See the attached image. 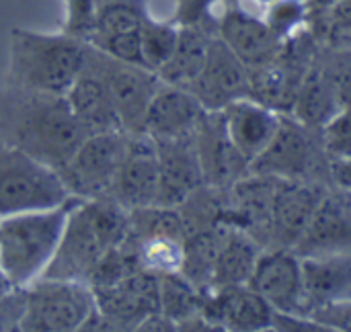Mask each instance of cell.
<instances>
[{
    "mask_svg": "<svg viewBox=\"0 0 351 332\" xmlns=\"http://www.w3.org/2000/svg\"><path fill=\"white\" fill-rule=\"evenodd\" d=\"M88 131L72 113L66 94L8 84L0 92V140L39 162L60 168Z\"/></svg>",
    "mask_w": 351,
    "mask_h": 332,
    "instance_id": "cell-1",
    "label": "cell"
},
{
    "mask_svg": "<svg viewBox=\"0 0 351 332\" xmlns=\"http://www.w3.org/2000/svg\"><path fill=\"white\" fill-rule=\"evenodd\" d=\"M130 209L111 195L80 201L64 228L58 251L41 277L90 283L103 259L123 244Z\"/></svg>",
    "mask_w": 351,
    "mask_h": 332,
    "instance_id": "cell-2",
    "label": "cell"
},
{
    "mask_svg": "<svg viewBox=\"0 0 351 332\" xmlns=\"http://www.w3.org/2000/svg\"><path fill=\"white\" fill-rule=\"evenodd\" d=\"M82 199L35 212H23L0 220V269L12 290H25L37 281L51 263L72 209Z\"/></svg>",
    "mask_w": 351,
    "mask_h": 332,
    "instance_id": "cell-3",
    "label": "cell"
},
{
    "mask_svg": "<svg viewBox=\"0 0 351 332\" xmlns=\"http://www.w3.org/2000/svg\"><path fill=\"white\" fill-rule=\"evenodd\" d=\"M88 41L66 31L43 33L31 29L10 31L8 84L66 94L86 64Z\"/></svg>",
    "mask_w": 351,
    "mask_h": 332,
    "instance_id": "cell-4",
    "label": "cell"
},
{
    "mask_svg": "<svg viewBox=\"0 0 351 332\" xmlns=\"http://www.w3.org/2000/svg\"><path fill=\"white\" fill-rule=\"evenodd\" d=\"M70 197L56 168L0 140V220L56 207Z\"/></svg>",
    "mask_w": 351,
    "mask_h": 332,
    "instance_id": "cell-5",
    "label": "cell"
},
{
    "mask_svg": "<svg viewBox=\"0 0 351 332\" xmlns=\"http://www.w3.org/2000/svg\"><path fill=\"white\" fill-rule=\"evenodd\" d=\"M95 310V294L88 283L39 277L25 288V306L19 331H84Z\"/></svg>",
    "mask_w": 351,
    "mask_h": 332,
    "instance_id": "cell-6",
    "label": "cell"
},
{
    "mask_svg": "<svg viewBox=\"0 0 351 332\" xmlns=\"http://www.w3.org/2000/svg\"><path fill=\"white\" fill-rule=\"evenodd\" d=\"M128 138L125 131L88 133L58 168L68 193L82 201L109 195L128 150Z\"/></svg>",
    "mask_w": 351,
    "mask_h": 332,
    "instance_id": "cell-7",
    "label": "cell"
},
{
    "mask_svg": "<svg viewBox=\"0 0 351 332\" xmlns=\"http://www.w3.org/2000/svg\"><path fill=\"white\" fill-rule=\"evenodd\" d=\"M86 64L95 68L105 80L113 99L121 129L125 133H144V119L148 105L160 84L156 72L140 66L115 60L88 43Z\"/></svg>",
    "mask_w": 351,
    "mask_h": 332,
    "instance_id": "cell-8",
    "label": "cell"
},
{
    "mask_svg": "<svg viewBox=\"0 0 351 332\" xmlns=\"http://www.w3.org/2000/svg\"><path fill=\"white\" fill-rule=\"evenodd\" d=\"M97 310L84 329H138V324L152 312L160 310L158 275L136 269L121 279L93 288Z\"/></svg>",
    "mask_w": 351,
    "mask_h": 332,
    "instance_id": "cell-9",
    "label": "cell"
},
{
    "mask_svg": "<svg viewBox=\"0 0 351 332\" xmlns=\"http://www.w3.org/2000/svg\"><path fill=\"white\" fill-rule=\"evenodd\" d=\"M251 70L232 53V49L214 35L202 72L189 84V90L206 111H222L228 103L249 97Z\"/></svg>",
    "mask_w": 351,
    "mask_h": 332,
    "instance_id": "cell-10",
    "label": "cell"
},
{
    "mask_svg": "<svg viewBox=\"0 0 351 332\" xmlns=\"http://www.w3.org/2000/svg\"><path fill=\"white\" fill-rule=\"evenodd\" d=\"M204 185L224 189L234 187L249 173V160L232 144L222 111H206L193 133Z\"/></svg>",
    "mask_w": 351,
    "mask_h": 332,
    "instance_id": "cell-11",
    "label": "cell"
},
{
    "mask_svg": "<svg viewBox=\"0 0 351 332\" xmlns=\"http://www.w3.org/2000/svg\"><path fill=\"white\" fill-rule=\"evenodd\" d=\"M249 285L265 298L274 312L308 314L302 259L294 253L274 251L259 255Z\"/></svg>",
    "mask_w": 351,
    "mask_h": 332,
    "instance_id": "cell-12",
    "label": "cell"
},
{
    "mask_svg": "<svg viewBox=\"0 0 351 332\" xmlns=\"http://www.w3.org/2000/svg\"><path fill=\"white\" fill-rule=\"evenodd\" d=\"M315 166V146L306 125L282 113L280 129L271 144L251 162L249 173L263 179H300Z\"/></svg>",
    "mask_w": 351,
    "mask_h": 332,
    "instance_id": "cell-13",
    "label": "cell"
},
{
    "mask_svg": "<svg viewBox=\"0 0 351 332\" xmlns=\"http://www.w3.org/2000/svg\"><path fill=\"white\" fill-rule=\"evenodd\" d=\"M202 314L218 331H271L274 320V308L249 283L206 292Z\"/></svg>",
    "mask_w": 351,
    "mask_h": 332,
    "instance_id": "cell-14",
    "label": "cell"
},
{
    "mask_svg": "<svg viewBox=\"0 0 351 332\" xmlns=\"http://www.w3.org/2000/svg\"><path fill=\"white\" fill-rule=\"evenodd\" d=\"M128 209L156 205L158 197V154L148 133H130L128 150L109 193Z\"/></svg>",
    "mask_w": 351,
    "mask_h": 332,
    "instance_id": "cell-15",
    "label": "cell"
},
{
    "mask_svg": "<svg viewBox=\"0 0 351 332\" xmlns=\"http://www.w3.org/2000/svg\"><path fill=\"white\" fill-rule=\"evenodd\" d=\"M158 154L156 205L179 207L204 185V175L193 138L154 140Z\"/></svg>",
    "mask_w": 351,
    "mask_h": 332,
    "instance_id": "cell-16",
    "label": "cell"
},
{
    "mask_svg": "<svg viewBox=\"0 0 351 332\" xmlns=\"http://www.w3.org/2000/svg\"><path fill=\"white\" fill-rule=\"evenodd\" d=\"M206 109L189 88L162 82L158 84L144 119V133L152 140L193 138Z\"/></svg>",
    "mask_w": 351,
    "mask_h": 332,
    "instance_id": "cell-17",
    "label": "cell"
},
{
    "mask_svg": "<svg viewBox=\"0 0 351 332\" xmlns=\"http://www.w3.org/2000/svg\"><path fill=\"white\" fill-rule=\"evenodd\" d=\"M218 37L249 70L271 62L282 51L284 43L261 14H253L239 6L220 16Z\"/></svg>",
    "mask_w": 351,
    "mask_h": 332,
    "instance_id": "cell-18",
    "label": "cell"
},
{
    "mask_svg": "<svg viewBox=\"0 0 351 332\" xmlns=\"http://www.w3.org/2000/svg\"><path fill=\"white\" fill-rule=\"evenodd\" d=\"M226 131L239 152L251 162L271 144L280 129L282 113L251 99L243 97L222 109Z\"/></svg>",
    "mask_w": 351,
    "mask_h": 332,
    "instance_id": "cell-19",
    "label": "cell"
},
{
    "mask_svg": "<svg viewBox=\"0 0 351 332\" xmlns=\"http://www.w3.org/2000/svg\"><path fill=\"white\" fill-rule=\"evenodd\" d=\"M296 244L304 257L351 251L350 191L323 197Z\"/></svg>",
    "mask_w": 351,
    "mask_h": 332,
    "instance_id": "cell-20",
    "label": "cell"
},
{
    "mask_svg": "<svg viewBox=\"0 0 351 332\" xmlns=\"http://www.w3.org/2000/svg\"><path fill=\"white\" fill-rule=\"evenodd\" d=\"M308 310L351 302V251L302 257Z\"/></svg>",
    "mask_w": 351,
    "mask_h": 332,
    "instance_id": "cell-21",
    "label": "cell"
},
{
    "mask_svg": "<svg viewBox=\"0 0 351 332\" xmlns=\"http://www.w3.org/2000/svg\"><path fill=\"white\" fill-rule=\"evenodd\" d=\"M66 101L88 133L123 131L105 80L88 64L66 90Z\"/></svg>",
    "mask_w": 351,
    "mask_h": 332,
    "instance_id": "cell-22",
    "label": "cell"
},
{
    "mask_svg": "<svg viewBox=\"0 0 351 332\" xmlns=\"http://www.w3.org/2000/svg\"><path fill=\"white\" fill-rule=\"evenodd\" d=\"M321 199L323 195H319L311 185L300 179H276L267 209L271 226L284 238L298 242Z\"/></svg>",
    "mask_w": 351,
    "mask_h": 332,
    "instance_id": "cell-23",
    "label": "cell"
},
{
    "mask_svg": "<svg viewBox=\"0 0 351 332\" xmlns=\"http://www.w3.org/2000/svg\"><path fill=\"white\" fill-rule=\"evenodd\" d=\"M280 53L271 62L251 70L249 97L280 113H288L306 74L296 72L294 66H282Z\"/></svg>",
    "mask_w": 351,
    "mask_h": 332,
    "instance_id": "cell-24",
    "label": "cell"
},
{
    "mask_svg": "<svg viewBox=\"0 0 351 332\" xmlns=\"http://www.w3.org/2000/svg\"><path fill=\"white\" fill-rule=\"evenodd\" d=\"M212 37L214 35H208L197 23L181 25L175 51L169 58V62L158 70V78L162 82L189 88V84L197 78V74L204 68Z\"/></svg>",
    "mask_w": 351,
    "mask_h": 332,
    "instance_id": "cell-25",
    "label": "cell"
},
{
    "mask_svg": "<svg viewBox=\"0 0 351 332\" xmlns=\"http://www.w3.org/2000/svg\"><path fill=\"white\" fill-rule=\"evenodd\" d=\"M341 107L339 84L321 72H311L304 76L290 113L306 127H323Z\"/></svg>",
    "mask_w": 351,
    "mask_h": 332,
    "instance_id": "cell-26",
    "label": "cell"
},
{
    "mask_svg": "<svg viewBox=\"0 0 351 332\" xmlns=\"http://www.w3.org/2000/svg\"><path fill=\"white\" fill-rule=\"evenodd\" d=\"M257 259H259V251L253 238L239 228H228L216 259L210 290L228 288V285H247L255 271Z\"/></svg>",
    "mask_w": 351,
    "mask_h": 332,
    "instance_id": "cell-27",
    "label": "cell"
},
{
    "mask_svg": "<svg viewBox=\"0 0 351 332\" xmlns=\"http://www.w3.org/2000/svg\"><path fill=\"white\" fill-rule=\"evenodd\" d=\"M160 288V312L167 314L179 327L183 320L202 312L204 292L197 290L181 271L158 275Z\"/></svg>",
    "mask_w": 351,
    "mask_h": 332,
    "instance_id": "cell-28",
    "label": "cell"
},
{
    "mask_svg": "<svg viewBox=\"0 0 351 332\" xmlns=\"http://www.w3.org/2000/svg\"><path fill=\"white\" fill-rule=\"evenodd\" d=\"M146 18L144 6L136 0H103L97 12L95 29L88 35V43L105 37L140 33Z\"/></svg>",
    "mask_w": 351,
    "mask_h": 332,
    "instance_id": "cell-29",
    "label": "cell"
},
{
    "mask_svg": "<svg viewBox=\"0 0 351 332\" xmlns=\"http://www.w3.org/2000/svg\"><path fill=\"white\" fill-rule=\"evenodd\" d=\"M179 27L171 21H158L146 16L140 31V47H142V64L144 68L158 74V70L169 62L175 51L179 39Z\"/></svg>",
    "mask_w": 351,
    "mask_h": 332,
    "instance_id": "cell-30",
    "label": "cell"
},
{
    "mask_svg": "<svg viewBox=\"0 0 351 332\" xmlns=\"http://www.w3.org/2000/svg\"><path fill=\"white\" fill-rule=\"evenodd\" d=\"M323 148L335 158L351 156V105H343L323 127Z\"/></svg>",
    "mask_w": 351,
    "mask_h": 332,
    "instance_id": "cell-31",
    "label": "cell"
},
{
    "mask_svg": "<svg viewBox=\"0 0 351 332\" xmlns=\"http://www.w3.org/2000/svg\"><path fill=\"white\" fill-rule=\"evenodd\" d=\"M304 14L306 2L302 0H274L265 8L263 18L282 39H286L304 21Z\"/></svg>",
    "mask_w": 351,
    "mask_h": 332,
    "instance_id": "cell-32",
    "label": "cell"
},
{
    "mask_svg": "<svg viewBox=\"0 0 351 332\" xmlns=\"http://www.w3.org/2000/svg\"><path fill=\"white\" fill-rule=\"evenodd\" d=\"M101 2L103 0H66L64 31L86 41L90 31L95 29V21H97Z\"/></svg>",
    "mask_w": 351,
    "mask_h": 332,
    "instance_id": "cell-33",
    "label": "cell"
},
{
    "mask_svg": "<svg viewBox=\"0 0 351 332\" xmlns=\"http://www.w3.org/2000/svg\"><path fill=\"white\" fill-rule=\"evenodd\" d=\"M323 12L327 14L329 39L339 45H351V0H341Z\"/></svg>",
    "mask_w": 351,
    "mask_h": 332,
    "instance_id": "cell-34",
    "label": "cell"
},
{
    "mask_svg": "<svg viewBox=\"0 0 351 332\" xmlns=\"http://www.w3.org/2000/svg\"><path fill=\"white\" fill-rule=\"evenodd\" d=\"M271 331L282 332H327L331 331L323 322H319L311 314H286V312H274Z\"/></svg>",
    "mask_w": 351,
    "mask_h": 332,
    "instance_id": "cell-35",
    "label": "cell"
},
{
    "mask_svg": "<svg viewBox=\"0 0 351 332\" xmlns=\"http://www.w3.org/2000/svg\"><path fill=\"white\" fill-rule=\"evenodd\" d=\"M315 316L319 322L329 327L331 331H350L351 332V302L341 304H327V306H317L308 312Z\"/></svg>",
    "mask_w": 351,
    "mask_h": 332,
    "instance_id": "cell-36",
    "label": "cell"
},
{
    "mask_svg": "<svg viewBox=\"0 0 351 332\" xmlns=\"http://www.w3.org/2000/svg\"><path fill=\"white\" fill-rule=\"evenodd\" d=\"M331 177L341 191L351 193V156L350 158H335L331 162Z\"/></svg>",
    "mask_w": 351,
    "mask_h": 332,
    "instance_id": "cell-37",
    "label": "cell"
},
{
    "mask_svg": "<svg viewBox=\"0 0 351 332\" xmlns=\"http://www.w3.org/2000/svg\"><path fill=\"white\" fill-rule=\"evenodd\" d=\"M271 2H274V0H239V8H243V10H249V12H253V14H261V16H263L265 8H267Z\"/></svg>",
    "mask_w": 351,
    "mask_h": 332,
    "instance_id": "cell-38",
    "label": "cell"
},
{
    "mask_svg": "<svg viewBox=\"0 0 351 332\" xmlns=\"http://www.w3.org/2000/svg\"><path fill=\"white\" fill-rule=\"evenodd\" d=\"M339 84V94H341V103L343 105H351V76H348L346 80L337 82Z\"/></svg>",
    "mask_w": 351,
    "mask_h": 332,
    "instance_id": "cell-39",
    "label": "cell"
},
{
    "mask_svg": "<svg viewBox=\"0 0 351 332\" xmlns=\"http://www.w3.org/2000/svg\"><path fill=\"white\" fill-rule=\"evenodd\" d=\"M337 2H341V0H308V6H313L317 10H327L333 4H337Z\"/></svg>",
    "mask_w": 351,
    "mask_h": 332,
    "instance_id": "cell-40",
    "label": "cell"
}]
</instances>
